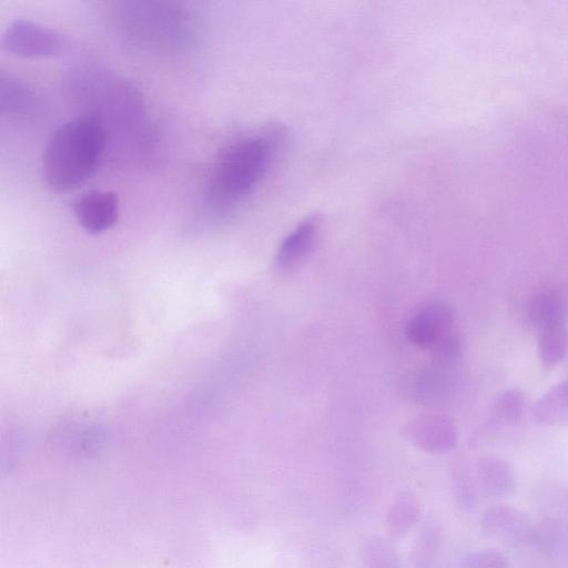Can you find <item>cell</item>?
Returning <instances> with one entry per match:
<instances>
[{"instance_id": "cell-2", "label": "cell", "mask_w": 568, "mask_h": 568, "mask_svg": "<svg viewBox=\"0 0 568 568\" xmlns=\"http://www.w3.org/2000/svg\"><path fill=\"white\" fill-rule=\"evenodd\" d=\"M106 130L96 117L67 121L50 136L43 156V177L56 192L74 191L95 174L106 148Z\"/></svg>"}, {"instance_id": "cell-10", "label": "cell", "mask_w": 568, "mask_h": 568, "mask_svg": "<svg viewBox=\"0 0 568 568\" xmlns=\"http://www.w3.org/2000/svg\"><path fill=\"white\" fill-rule=\"evenodd\" d=\"M480 490L493 497H507L517 490V474L513 465L500 456L486 455L475 464Z\"/></svg>"}, {"instance_id": "cell-14", "label": "cell", "mask_w": 568, "mask_h": 568, "mask_svg": "<svg viewBox=\"0 0 568 568\" xmlns=\"http://www.w3.org/2000/svg\"><path fill=\"white\" fill-rule=\"evenodd\" d=\"M36 107V97L17 79L3 75L0 78V110L3 116H25Z\"/></svg>"}, {"instance_id": "cell-6", "label": "cell", "mask_w": 568, "mask_h": 568, "mask_svg": "<svg viewBox=\"0 0 568 568\" xmlns=\"http://www.w3.org/2000/svg\"><path fill=\"white\" fill-rule=\"evenodd\" d=\"M481 529L490 539L511 545L532 542L534 533L530 516L511 505H495L486 510Z\"/></svg>"}, {"instance_id": "cell-18", "label": "cell", "mask_w": 568, "mask_h": 568, "mask_svg": "<svg viewBox=\"0 0 568 568\" xmlns=\"http://www.w3.org/2000/svg\"><path fill=\"white\" fill-rule=\"evenodd\" d=\"M442 541L441 527L433 519L426 520L412 547V563L417 568H431L438 559Z\"/></svg>"}, {"instance_id": "cell-20", "label": "cell", "mask_w": 568, "mask_h": 568, "mask_svg": "<svg viewBox=\"0 0 568 568\" xmlns=\"http://www.w3.org/2000/svg\"><path fill=\"white\" fill-rule=\"evenodd\" d=\"M564 526L555 520H547L540 526L534 527L532 542L544 553L559 552L566 542Z\"/></svg>"}, {"instance_id": "cell-16", "label": "cell", "mask_w": 568, "mask_h": 568, "mask_svg": "<svg viewBox=\"0 0 568 568\" xmlns=\"http://www.w3.org/2000/svg\"><path fill=\"white\" fill-rule=\"evenodd\" d=\"M526 408V398L519 389L505 390L493 402L490 415V429L495 431L502 426L519 422Z\"/></svg>"}, {"instance_id": "cell-8", "label": "cell", "mask_w": 568, "mask_h": 568, "mask_svg": "<svg viewBox=\"0 0 568 568\" xmlns=\"http://www.w3.org/2000/svg\"><path fill=\"white\" fill-rule=\"evenodd\" d=\"M409 440L422 451L448 453L458 445L459 434L454 422L444 415L414 420L407 429Z\"/></svg>"}, {"instance_id": "cell-17", "label": "cell", "mask_w": 568, "mask_h": 568, "mask_svg": "<svg viewBox=\"0 0 568 568\" xmlns=\"http://www.w3.org/2000/svg\"><path fill=\"white\" fill-rule=\"evenodd\" d=\"M452 495L463 512H473L479 504V484L475 471L468 463L460 462L452 472Z\"/></svg>"}, {"instance_id": "cell-9", "label": "cell", "mask_w": 568, "mask_h": 568, "mask_svg": "<svg viewBox=\"0 0 568 568\" xmlns=\"http://www.w3.org/2000/svg\"><path fill=\"white\" fill-rule=\"evenodd\" d=\"M322 221L318 215L304 218L282 241L276 257L279 270L296 268L316 246Z\"/></svg>"}, {"instance_id": "cell-21", "label": "cell", "mask_w": 568, "mask_h": 568, "mask_svg": "<svg viewBox=\"0 0 568 568\" xmlns=\"http://www.w3.org/2000/svg\"><path fill=\"white\" fill-rule=\"evenodd\" d=\"M445 387H448V377L443 372L431 371L422 374L413 388L417 397L424 401L439 397Z\"/></svg>"}, {"instance_id": "cell-15", "label": "cell", "mask_w": 568, "mask_h": 568, "mask_svg": "<svg viewBox=\"0 0 568 568\" xmlns=\"http://www.w3.org/2000/svg\"><path fill=\"white\" fill-rule=\"evenodd\" d=\"M537 352L543 367L553 369L568 355V328L566 322L551 324L539 331Z\"/></svg>"}, {"instance_id": "cell-1", "label": "cell", "mask_w": 568, "mask_h": 568, "mask_svg": "<svg viewBox=\"0 0 568 568\" xmlns=\"http://www.w3.org/2000/svg\"><path fill=\"white\" fill-rule=\"evenodd\" d=\"M286 141V131L272 125L231 142L220 152L207 185L209 206L231 210L245 201L265 179Z\"/></svg>"}, {"instance_id": "cell-12", "label": "cell", "mask_w": 568, "mask_h": 568, "mask_svg": "<svg viewBox=\"0 0 568 568\" xmlns=\"http://www.w3.org/2000/svg\"><path fill=\"white\" fill-rule=\"evenodd\" d=\"M532 419L543 428L568 423V381L557 383L535 402Z\"/></svg>"}, {"instance_id": "cell-4", "label": "cell", "mask_w": 568, "mask_h": 568, "mask_svg": "<svg viewBox=\"0 0 568 568\" xmlns=\"http://www.w3.org/2000/svg\"><path fill=\"white\" fill-rule=\"evenodd\" d=\"M0 43L7 53L22 58L53 57L65 47L64 37L56 30L28 19L10 23Z\"/></svg>"}, {"instance_id": "cell-7", "label": "cell", "mask_w": 568, "mask_h": 568, "mask_svg": "<svg viewBox=\"0 0 568 568\" xmlns=\"http://www.w3.org/2000/svg\"><path fill=\"white\" fill-rule=\"evenodd\" d=\"M75 217L84 230L99 235L113 228L119 219L120 202L115 192L91 191L74 204Z\"/></svg>"}, {"instance_id": "cell-22", "label": "cell", "mask_w": 568, "mask_h": 568, "mask_svg": "<svg viewBox=\"0 0 568 568\" xmlns=\"http://www.w3.org/2000/svg\"><path fill=\"white\" fill-rule=\"evenodd\" d=\"M460 568H509V561L495 550H485L465 555Z\"/></svg>"}, {"instance_id": "cell-3", "label": "cell", "mask_w": 568, "mask_h": 568, "mask_svg": "<svg viewBox=\"0 0 568 568\" xmlns=\"http://www.w3.org/2000/svg\"><path fill=\"white\" fill-rule=\"evenodd\" d=\"M117 16L129 43L151 54L177 53L194 42L189 16L170 4L124 3Z\"/></svg>"}, {"instance_id": "cell-13", "label": "cell", "mask_w": 568, "mask_h": 568, "mask_svg": "<svg viewBox=\"0 0 568 568\" xmlns=\"http://www.w3.org/2000/svg\"><path fill=\"white\" fill-rule=\"evenodd\" d=\"M422 517V507L418 497L411 492H401L394 496L387 515L389 531L395 537L409 534Z\"/></svg>"}, {"instance_id": "cell-11", "label": "cell", "mask_w": 568, "mask_h": 568, "mask_svg": "<svg viewBox=\"0 0 568 568\" xmlns=\"http://www.w3.org/2000/svg\"><path fill=\"white\" fill-rule=\"evenodd\" d=\"M567 304L559 291L544 289L527 302L526 318L537 331L551 324L566 322Z\"/></svg>"}, {"instance_id": "cell-5", "label": "cell", "mask_w": 568, "mask_h": 568, "mask_svg": "<svg viewBox=\"0 0 568 568\" xmlns=\"http://www.w3.org/2000/svg\"><path fill=\"white\" fill-rule=\"evenodd\" d=\"M454 324V312L448 304L430 302L409 320L407 336L417 346L433 350L455 332Z\"/></svg>"}, {"instance_id": "cell-19", "label": "cell", "mask_w": 568, "mask_h": 568, "mask_svg": "<svg viewBox=\"0 0 568 568\" xmlns=\"http://www.w3.org/2000/svg\"><path fill=\"white\" fill-rule=\"evenodd\" d=\"M364 568H401V557L395 546L379 535H371L361 550Z\"/></svg>"}]
</instances>
